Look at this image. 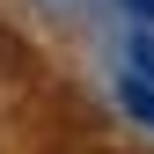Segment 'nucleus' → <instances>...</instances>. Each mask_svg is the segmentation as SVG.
<instances>
[{
  "mask_svg": "<svg viewBox=\"0 0 154 154\" xmlns=\"http://www.w3.org/2000/svg\"><path fill=\"white\" fill-rule=\"evenodd\" d=\"M132 59H140V81H154V44H132Z\"/></svg>",
  "mask_w": 154,
  "mask_h": 154,
  "instance_id": "obj_2",
  "label": "nucleus"
},
{
  "mask_svg": "<svg viewBox=\"0 0 154 154\" xmlns=\"http://www.w3.org/2000/svg\"><path fill=\"white\" fill-rule=\"evenodd\" d=\"M118 95H125V110H132L140 125H154V81H140V73H125V81H118Z\"/></svg>",
  "mask_w": 154,
  "mask_h": 154,
  "instance_id": "obj_1",
  "label": "nucleus"
},
{
  "mask_svg": "<svg viewBox=\"0 0 154 154\" xmlns=\"http://www.w3.org/2000/svg\"><path fill=\"white\" fill-rule=\"evenodd\" d=\"M125 8H132V15H140V22H154V0H125Z\"/></svg>",
  "mask_w": 154,
  "mask_h": 154,
  "instance_id": "obj_3",
  "label": "nucleus"
}]
</instances>
